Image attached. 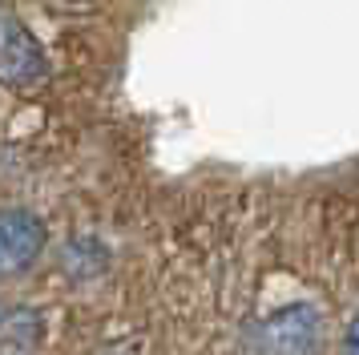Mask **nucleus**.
<instances>
[{"instance_id": "obj_2", "label": "nucleus", "mask_w": 359, "mask_h": 355, "mask_svg": "<svg viewBox=\"0 0 359 355\" xmlns=\"http://www.w3.org/2000/svg\"><path fill=\"white\" fill-rule=\"evenodd\" d=\"M323 339V311L291 303L259 323V355H311Z\"/></svg>"}, {"instance_id": "obj_4", "label": "nucleus", "mask_w": 359, "mask_h": 355, "mask_svg": "<svg viewBox=\"0 0 359 355\" xmlns=\"http://www.w3.org/2000/svg\"><path fill=\"white\" fill-rule=\"evenodd\" d=\"M343 355H359V315L347 323V331H343Z\"/></svg>"}, {"instance_id": "obj_5", "label": "nucleus", "mask_w": 359, "mask_h": 355, "mask_svg": "<svg viewBox=\"0 0 359 355\" xmlns=\"http://www.w3.org/2000/svg\"><path fill=\"white\" fill-rule=\"evenodd\" d=\"M49 4H85V0H49Z\"/></svg>"}, {"instance_id": "obj_3", "label": "nucleus", "mask_w": 359, "mask_h": 355, "mask_svg": "<svg viewBox=\"0 0 359 355\" xmlns=\"http://www.w3.org/2000/svg\"><path fill=\"white\" fill-rule=\"evenodd\" d=\"M45 222L25 210H0V279L29 271L45 250Z\"/></svg>"}, {"instance_id": "obj_1", "label": "nucleus", "mask_w": 359, "mask_h": 355, "mask_svg": "<svg viewBox=\"0 0 359 355\" xmlns=\"http://www.w3.org/2000/svg\"><path fill=\"white\" fill-rule=\"evenodd\" d=\"M49 77V57L33 32L20 25L13 8H0V85L4 89H36Z\"/></svg>"}]
</instances>
